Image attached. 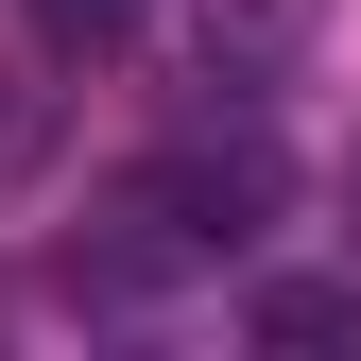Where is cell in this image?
<instances>
[{"mask_svg":"<svg viewBox=\"0 0 361 361\" xmlns=\"http://www.w3.org/2000/svg\"><path fill=\"white\" fill-rule=\"evenodd\" d=\"M276 224V155L258 138H172L104 190V276H190V258H241Z\"/></svg>","mask_w":361,"mask_h":361,"instance_id":"1","label":"cell"},{"mask_svg":"<svg viewBox=\"0 0 361 361\" xmlns=\"http://www.w3.org/2000/svg\"><path fill=\"white\" fill-rule=\"evenodd\" d=\"M310 35H327V0H190L207 86H293V69H310Z\"/></svg>","mask_w":361,"mask_h":361,"instance_id":"2","label":"cell"},{"mask_svg":"<svg viewBox=\"0 0 361 361\" xmlns=\"http://www.w3.org/2000/svg\"><path fill=\"white\" fill-rule=\"evenodd\" d=\"M35 18H52V35H121L138 0H35Z\"/></svg>","mask_w":361,"mask_h":361,"instance_id":"3","label":"cell"}]
</instances>
